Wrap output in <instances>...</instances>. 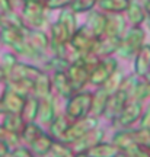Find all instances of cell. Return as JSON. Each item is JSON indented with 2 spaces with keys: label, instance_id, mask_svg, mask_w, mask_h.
I'll list each match as a JSON object with an SVG mask.
<instances>
[{
  "label": "cell",
  "instance_id": "31",
  "mask_svg": "<svg viewBox=\"0 0 150 157\" xmlns=\"http://www.w3.org/2000/svg\"><path fill=\"white\" fill-rule=\"evenodd\" d=\"M98 5L108 13H122L127 10L130 0H98Z\"/></svg>",
  "mask_w": 150,
  "mask_h": 157
},
{
  "label": "cell",
  "instance_id": "53",
  "mask_svg": "<svg viewBox=\"0 0 150 157\" xmlns=\"http://www.w3.org/2000/svg\"><path fill=\"white\" fill-rule=\"evenodd\" d=\"M0 25H2V16H0Z\"/></svg>",
  "mask_w": 150,
  "mask_h": 157
},
{
  "label": "cell",
  "instance_id": "45",
  "mask_svg": "<svg viewBox=\"0 0 150 157\" xmlns=\"http://www.w3.org/2000/svg\"><path fill=\"white\" fill-rule=\"evenodd\" d=\"M10 2H12V0H0V16L12 10Z\"/></svg>",
  "mask_w": 150,
  "mask_h": 157
},
{
  "label": "cell",
  "instance_id": "35",
  "mask_svg": "<svg viewBox=\"0 0 150 157\" xmlns=\"http://www.w3.org/2000/svg\"><path fill=\"white\" fill-rule=\"evenodd\" d=\"M0 26L2 28H26L23 25L22 17L19 16L18 13H15L13 10L2 15V25Z\"/></svg>",
  "mask_w": 150,
  "mask_h": 157
},
{
  "label": "cell",
  "instance_id": "20",
  "mask_svg": "<svg viewBox=\"0 0 150 157\" xmlns=\"http://www.w3.org/2000/svg\"><path fill=\"white\" fill-rule=\"evenodd\" d=\"M70 127L69 118L66 115H56L54 119L50 122V135L54 141H63L67 128Z\"/></svg>",
  "mask_w": 150,
  "mask_h": 157
},
{
  "label": "cell",
  "instance_id": "43",
  "mask_svg": "<svg viewBox=\"0 0 150 157\" xmlns=\"http://www.w3.org/2000/svg\"><path fill=\"white\" fill-rule=\"evenodd\" d=\"M16 57H15V54H9V52H6V54H3L2 56V60H0V66H2V68L6 71H9L15 64H16Z\"/></svg>",
  "mask_w": 150,
  "mask_h": 157
},
{
  "label": "cell",
  "instance_id": "54",
  "mask_svg": "<svg viewBox=\"0 0 150 157\" xmlns=\"http://www.w3.org/2000/svg\"><path fill=\"white\" fill-rule=\"evenodd\" d=\"M149 26H150V22H149Z\"/></svg>",
  "mask_w": 150,
  "mask_h": 157
},
{
  "label": "cell",
  "instance_id": "14",
  "mask_svg": "<svg viewBox=\"0 0 150 157\" xmlns=\"http://www.w3.org/2000/svg\"><path fill=\"white\" fill-rule=\"evenodd\" d=\"M2 106L3 111L7 113H21L22 112L23 103H25V98L19 96L18 93L12 92V90L6 89L2 95Z\"/></svg>",
  "mask_w": 150,
  "mask_h": 157
},
{
  "label": "cell",
  "instance_id": "13",
  "mask_svg": "<svg viewBox=\"0 0 150 157\" xmlns=\"http://www.w3.org/2000/svg\"><path fill=\"white\" fill-rule=\"evenodd\" d=\"M104 129L101 128H96L92 129L90 132H88L86 135H83L80 140H77L73 146H74V154H77V153H86L89 151L92 147H95L96 144H99V143H102V138H104Z\"/></svg>",
  "mask_w": 150,
  "mask_h": 157
},
{
  "label": "cell",
  "instance_id": "28",
  "mask_svg": "<svg viewBox=\"0 0 150 157\" xmlns=\"http://www.w3.org/2000/svg\"><path fill=\"white\" fill-rule=\"evenodd\" d=\"M89 157H117L120 154V148L109 143H99L86 151Z\"/></svg>",
  "mask_w": 150,
  "mask_h": 157
},
{
  "label": "cell",
  "instance_id": "9",
  "mask_svg": "<svg viewBox=\"0 0 150 157\" xmlns=\"http://www.w3.org/2000/svg\"><path fill=\"white\" fill-rule=\"evenodd\" d=\"M66 73L69 76V80L72 83V87L74 90V93L83 89L85 86H86V83H89V74H90L89 70L85 67V66H82L79 61L70 64Z\"/></svg>",
  "mask_w": 150,
  "mask_h": 157
},
{
  "label": "cell",
  "instance_id": "5",
  "mask_svg": "<svg viewBox=\"0 0 150 157\" xmlns=\"http://www.w3.org/2000/svg\"><path fill=\"white\" fill-rule=\"evenodd\" d=\"M118 70V61L114 57H104L101 58L99 64L90 71L89 74V83L93 86H102L112 74Z\"/></svg>",
  "mask_w": 150,
  "mask_h": 157
},
{
  "label": "cell",
  "instance_id": "39",
  "mask_svg": "<svg viewBox=\"0 0 150 157\" xmlns=\"http://www.w3.org/2000/svg\"><path fill=\"white\" fill-rule=\"evenodd\" d=\"M0 138L5 141V144L9 148H16V147H19V143H21V137H19V134H15V132H10V131H7V129L2 128L0 127Z\"/></svg>",
  "mask_w": 150,
  "mask_h": 157
},
{
  "label": "cell",
  "instance_id": "46",
  "mask_svg": "<svg viewBox=\"0 0 150 157\" xmlns=\"http://www.w3.org/2000/svg\"><path fill=\"white\" fill-rule=\"evenodd\" d=\"M10 153V148L5 144V141L0 138V157H6L7 154Z\"/></svg>",
  "mask_w": 150,
  "mask_h": 157
},
{
  "label": "cell",
  "instance_id": "18",
  "mask_svg": "<svg viewBox=\"0 0 150 157\" xmlns=\"http://www.w3.org/2000/svg\"><path fill=\"white\" fill-rule=\"evenodd\" d=\"M26 41L41 56L50 48V38L42 31H28L26 32Z\"/></svg>",
  "mask_w": 150,
  "mask_h": 157
},
{
  "label": "cell",
  "instance_id": "51",
  "mask_svg": "<svg viewBox=\"0 0 150 157\" xmlns=\"http://www.w3.org/2000/svg\"><path fill=\"white\" fill-rule=\"evenodd\" d=\"M144 78H146V82H150V70L147 71V74L144 76Z\"/></svg>",
  "mask_w": 150,
  "mask_h": 157
},
{
  "label": "cell",
  "instance_id": "38",
  "mask_svg": "<svg viewBox=\"0 0 150 157\" xmlns=\"http://www.w3.org/2000/svg\"><path fill=\"white\" fill-rule=\"evenodd\" d=\"M51 154L53 157H74V151L64 141H54V144L51 147Z\"/></svg>",
  "mask_w": 150,
  "mask_h": 157
},
{
  "label": "cell",
  "instance_id": "6",
  "mask_svg": "<svg viewBox=\"0 0 150 157\" xmlns=\"http://www.w3.org/2000/svg\"><path fill=\"white\" fill-rule=\"evenodd\" d=\"M95 41H96V38L92 35V32L88 29V26H80L72 35V38H70L69 42L80 54H86V52H92Z\"/></svg>",
  "mask_w": 150,
  "mask_h": 157
},
{
  "label": "cell",
  "instance_id": "3",
  "mask_svg": "<svg viewBox=\"0 0 150 157\" xmlns=\"http://www.w3.org/2000/svg\"><path fill=\"white\" fill-rule=\"evenodd\" d=\"M144 36V31L140 26H133L128 31V34L124 38H121L120 48L117 50L118 56H121L122 58H131L133 56H136L137 51L143 47Z\"/></svg>",
  "mask_w": 150,
  "mask_h": 157
},
{
  "label": "cell",
  "instance_id": "23",
  "mask_svg": "<svg viewBox=\"0 0 150 157\" xmlns=\"http://www.w3.org/2000/svg\"><path fill=\"white\" fill-rule=\"evenodd\" d=\"M51 78L47 74L41 73L38 77L34 80V90H32V96H35L37 99H44L47 96L51 95Z\"/></svg>",
  "mask_w": 150,
  "mask_h": 157
},
{
  "label": "cell",
  "instance_id": "47",
  "mask_svg": "<svg viewBox=\"0 0 150 157\" xmlns=\"http://www.w3.org/2000/svg\"><path fill=\"white\" fill-rule=\"evenodd\" d=\"M128 157H150V153L147 151V150H137L136 153H133L131 156H128Z\"/></svg>",
  "mask_w": 150,
  "mask_h": 157
},
{
  "label": "cell",
  "instance_id": "34",
  "mask_svg": "<svg viewBox=\"0 0 150 157\" xmlns=\"http://www.w3.org/2000/svg\"><path fill=\"white\" fill-rule=\"evenodd\" d=\"M122 80H124V74H122V71L117 70V71L112 74L111 77L108 78V80H106V82L102 84L101 87L105 90L106 93L114 95L115 92H118V89H120V86H121V83H122Z\"/></svg>",
  "mask_w": 150,
  "mask_h": 157
},
{
  "label": "cell",
  "instance_id": "29",
  "mask_svg": "<svg viewBox=\"0 0 150 157\" xmlns=\"http://www.w3.org/2000/svg\"><path fill=\"white\" fill-rule=\"evenodd\" d=\"M127 16L128 21L133 23L134 26H140L146 19V12L137 0H130V5L127 7Z\"/></svg>",
  "mask_w": 150,
  "mask_h": 157
},
{
  "label": "cell",
  "instance_id": "7",
  "mask_svg": "<svg viewBox=\"0 0 150 157\" xmlns=\"http://www.w3.org/2000/svg\"><path fill=\"white\" fill-rule=\"evenodd\" d=\"M42 73V70H39L38 67H34L29 64H23V63H16L13 67L6 71V80L9 82H15V80H29L34 82Z\"/></svg>",
  "mask_w": 150,
  "mask_h": 157
},
{
  "label": "cell",
  "instance_id": "33",
  "mask_svg": "<svg viewBox=\"0 0 150 157\" xmlns=\"http://www.w3.org/2000/svg\"><path fill=\"white\" fill-rule=\"evenodd\" d=\"M41 134H42V129L39 128L37 124L29 122V124H25V127H23L22 132L19 134V137H21V140L23 143H26L28 146H31Z\"/></svg>",
  "mask_w": 150,
  "mask_h": 157
},
{
  "label": "cell",
  "instance_id": "16",
  "mask_svg": "<svg viewBox=\"0 0 150 157\" xmlns=\"http://www.w3.org/2000/svg\"><path fill=\"white\" fill-rule=\"evenodd\" d=\"M88 29H89L95 38H101L105 35L106 29V15L102 12H95L90 10V15L88 17Z\"/></svg>",
  "mask_w": 150,
  "mask_h": 157
},
{
  "label": "cell",
  "instance_id": "40",
  "mask_svg": "<svg viewBox=\"0 0 150 157\" xmlns=\"http://www.w3.org/2000/svg\"><path fill=\"white\" fill-rule=\"evenodd\" d=\"M96 3L98 0H73L70 5V10L74 13H83V12L92 10Z\"/></svg>",
  "mask_w": 150,
  "mask_h": 157
},
{
  "label": "cell",
  "instance_id": "44",
  "mask_svg": "<svg viewBox=\"0 0 150 157\" xmlns=\"http://www.w3.org/2000/svg\"><path fill=\"white\" fill-rule=\"evenodd\" d=\"M141 128L150 129V103L146 109V112H143V115H141Z\"/></svg>",
  "mask_w": 150,
  "mask_h": 157
},
{
  "label": "cell",
  "instance_id": "26",
  "mask_svg": "<svg viewBox=\"0 0 150 157\" xmlns=\"http://www.w3.org/2000/svg\"><path fill=\"white\" fill-rule=\"evenodd\" d=\"M38 112H39V99H37L35 96H29L25 99V103H23L22 108V115L23 121L26 124L34 122L37 118H38Z\"/></svg>",
  "mask_w": 150,
  "mask_h": 157
},
{
  "label": "cell",
  "instance_id": "27",
  "mask_svg": "<svg viewBox=\"0 0 150 157\" xmlns=\"http://www.w3.org/2000/svg\"><path fill=\"white\" fill-rule=\"evenodd\" d=\"M109 96L111 95H109V93H106L102 87H99L98 92L92 95V108H90V113H89L90 117L98 118V117L102 115V112H104V109H105V105H106V102H108V98H109Z\"/></svg>",
  "mask_w": 150,
  "mask_h": 157
},
{
  "label": "cell",
  "instance_id": "24",
  "mask_svg": "<svg viewBox=\"0 0 150 157\" xmlns=\"http://www.w3.org/2000/svg\"><path fill=\"white\" fill-rule=\"evenodd\" d=\"M53 144H54L53 137L42 132V134L39 135L38 138L29 146V150H31V153L35 154V156H47V154L51 151Z\"/></svg>",
  "mask_w": 150,
  "mask_h": 157
},
{
  "label": "cell",
  "instance_id": "37",
  "mask_svg": "<svg viewBox=\"0 0 150 157\" xmlns=\"http://www.w3.org/2000/svg\"><path fill=\"white\" fill-rule=\"evenodd\" d=\"M133 137L136 144L141 148V150H147L150 151V129L140 128L133 131Z\"/></svg>",
  "mask_w": 150,
  "mask_h": 157
},
{
  "label": "cell",
  "instance_id": "15",
  "mask_svg": "<svg viewBox=\"0 0 150 157\" xmlns=\"http://www.w3.org/2000/svg\"><path fill=\"white\" fill-rule=\"evenodd\" d=\"M51 86L56 89V92L61 98L69 99L70 96L74 93V90L72 87V83L69 80L66 71H54L53 77H51Z\"/></svg>",
  "mask_w": 150,
  "mask_h": 157
},
{
  "label": "cell",
  "instance_id": "25",
  "mask_svg": "<svg viewBox=\"0 0 150 157\" xmlns=\"http://www.w3.org/2000/svg\"><path fill=\"white\" fill-rule=\"evenodd\" d=\"M28 28H2L0 32V41L6 45H15L16 42L22 41L26 36Z\"/></svg>",
  "mask_w": 150,
  "mask_h": 157
},
{
  "label": "cell",
  "instance_id": "21",
  "mask_svg": "<svg viewBox=\"0 0 150 157\" xmlns=\"http://www.w3.org/2000/svg\"><path fill=\"white\" fill-rule=\"evenodd\" d=\"M54 117H56V105H54L53 95H50L39 101L38 118L41 121V124H48L50 125V122L54 119Z\"/></svg>",
  "mask_w": 150,
  "mask_h": 157
},
{
  "label": "cell",
  "instance_id": "17",
  "mask_svg": "<svg viewBox=\"0 0 150 157\" xmlns=\"http://www.w3.org/2000/svg\"><path fill=\"white\" fill-rule=\"evenodd\" d=\"M150 70V45H143L137 54L134 61V71L139 77H144Z\"/></svg>",
  "mask_w": 150,
  "mask_h": 157
},
{
  "label": "cell",
  "instance_id": "11",
  "mask_svg": "<svg viewBox=\"0 0 150 157\" xmlns=\"http://www.w3.org/2000/svg\"><path fill=\"white\" fill-rule=\"evenodd\" d=\"M120 44H121V38L104 35L101 38H96L92 52H95L96 56H99L101 58L102 57H109L111 54L117 52V50L120 48Z\"/></svg>",
  "mask_w": 150,
  "mask_h": 157
},
{
  "label": "cell",
  "instance_id": "42",
  "mask_svg": "<svg viewBox=\"0 0 150 157\" xmlns=\"http://www.w3.org/2000/svg\"><path fill=\"white\" fill-rule=\"evenodd\" d=\"M73 0H44V5L48 10H54V9H64V7H70Z\"/></svg>",
  "mask_w": 150,
  "mask_h": 157
},
{
  "label": "cell",
  "instance_id": "1",
  "mask_svg": "<svg viewBox=\"0 0 150 157\" xmlns=\"http://www.w3.org/2000/svg\"><path fill=\"white\" fill-rule=\"evenodd\" d=\"M92 108V93L89 92H76L69 98L66 106V117L69 119H80L88 117Z\"/></svg>",
  "mask_w": 150,
  "mask_h": 157
},
{
  "label": "cell",
  "instance_id": "2",
  "mask_svg": "<svg viewBox=\"0 0 150 157\" xmlns=\"http://www.w3.org/2000/svg\"><path fill=\"white\" fill-rule=\"evenodd\" d=\"M47 7L44 2H23L22 21L26 28H41L47 21Z\"/></svg>",
  "mask_w": 150,
  "mask_h": 157
},
{
  "label": "cell",
  "instance_id": "22",
  "mask_svg": "<svg viewBox=\"0 0 150 157\" xmlns=\"http://www.w3.org/2000/svg\"><path fill=\"white\" fill-rule=\"evenodd\" d=\"M25 121L21 113H3V119H2V128L7 129L10 132H15V134H21L22 132L23 127H25Z\"/></svg>",
  "mask_w": 150,
  "mask_h": 157
},
{
  "label": "cell",
  "instance_id": "36",
  "mask_svg": "<svg viewBox=\"0 0 150 157\" xmlns=\"http://www.w3.org/2000/svg\"><path fill=\"white\" fill-rule=\"evenodd\" d=\"M137 77H139V76H137ZM137 77H136V76H128V77H125L122 80L120 89H118V92H121L122 95H125V98H127L128 101L133 98L134 92L137 89V84H139V82H140Z\"/></svg>",
  "mask_w": 150,
  "mask_h": 157
},
{
  "label": "cell",
  "instance_id": "12",
  "mask_svg": "<svg viewBox=\"0 0 150 157\" xmlns=\"http://www.w3.org/2000/svg\"><path fill=\"white\" fill-rule=\"evenodd\" d=\"M112 144L120 148V151L125 153L127 156H131L133 153L140 150V147L136 144L133 137V131L130 129H124V131H118L117 134L112 137Z\"/></svg>",
  "mask_w": 150,
  "mask_h": 157
},
{
  "label": "cell",
  "instance_id": "50",
  "mask_svg": "<svg viewBox=\"0 0 150 157\" xmlns=\"http://www.w3.org/2000/svg\"><path fill=\"white\" fill-rule=\"evenodd\" d=\"M74 157H89L86 153H77V154H74Z\"/></svg>",
  "mask_w": 150,
  "mask_h": 157
},
{
  "label": "cell",
  "instance_id": "30",
  "mask_svg": "<svg viewBox=\"0 0 150 157\" xmlns=\"http://www.w3.org/2000/svg\"><path fill=\"white\" fill-rule=\"evenodd\" d=\"M6 89L12 90L18 93L22 98H29L32 96V90H34V82H29V80H15V82H7V87Z\"/></svg>",
  "mask_w": 150,
  "mask_h": 157
},
{
  "label": "cell",
  "instance_id": "48",
  "mask_svg": "<svg viewBox=\"0 0 150 157\" xmlns=\"http://www.w3.org/2000/svg\"><path fill=\"white\" fill-rule=\"evenodd\" d=\"M141 6H143V9H144L146 15L150 17V0H141Z\"/></svg>",
  "mask_w": 150,
  "mask_h": 157
},
{
  "label": "cell",
  "instance_id": "8",
  "mask_svg": "<svg viewBox=\"0 0 150 157\" xmlns=\"http://www.w3.org/2000/svg\"><path fill=\"white\" fill-rule=\"evenodd\" d=\"M141 115H143V105H141V102L130 101L125 103V106L121 111L120 117L114 122H117L122 128H127L130 125H133L137 119H140Z\"/></svg>",
  "mask_w": 150,
  "mask_h": 157
},
{
  "label": "cell",
  "instance_id": "4",
  "mask_svg": "<svg viewBox=\"0 0 150 157\" xmlns=\"http://www.w3.org/2000/svg\"><path fill=\"white\" fill-rule=\"evenodd\" d=\"M96 125H98V118L90 117V115H88V117H85V118H80V119H76L67 128L66 134L63 137V141L67 143V144H74L83 135H86L92 129L96 128Z\"/></svg>",
  "mask_w": 150,
  "mask_h": 157
},
{
  "label": "cell",
  "instance_id": "32",
  "mask_svg": "<svg viewBox=\"0 0 150 157\" xmlns=\"http://www.w3.org/2000/svg\"><path fill=\"white\" fill-rule=\"evenodd\" d=\"M58 22L64 26V28L69 31V34L72 36L74 32H76V29H77V21H76V13L72 12L70 9H63L60 13V16H58Z\"/></svg>",
  "mask_w": 150,
  "mask_h": 157
},
{
  "label": "cell",
  "instance_id": "41",
  "mask_svg": "<svg viewBox=\"0 0 150 157\" xmlns=\"http://www.w3.org/2000/svg\"><path fill=\"white\" fill-rule=\"evenodd\" d=\"M99 61H101V57L96 56L95 52H86V54H82V57L79 58V63L88 68L89 73L96 67V66H98V64H99Z\"/></svg>",
  "mask_w": 150,
  "mask_h": 157
},
{
  "label": "cell",
  "instance_id": "10",
  "mask_svg": "<svg viewBox=\"0 0 150 157\" xmlns=\"http://www.w3.org/2000/svg\"><path fill=\"white\" fill-rule=\"evenodd\" d=\"M127 102H128V99L125 98V95H122L121 92H115L114 95H111L108 98V102H106L105 109H104L102 115L106 119H109V121H115L120 117V113L124 109Z\"/></svg>",
  "mask_w": 150,
  "mask_h": 157
},
{
  "label": "cell",
  "instance_id": "52",
  "mask_svg": "<svg viewBox=\"0 0 150 157\" xmlns=\"http://www.w3.org/2000/svg\"><path fill=\"white\" fill-rule=\"evenodd\" d=\"M23 2H44V0H23Z\"/></svg>",
  "mask_w": 150,
  "mask_h": 157
},
{
  "label": "cell",
  "instance_id": "19",
  "mask_svg": "<svg viewBox=\"0 0 150 157\" xmlns=\"http://www.w3.org/2000/svg\"><path fill=\"white\" fill-rule=\"evenodd\" d=\"M124 29H125V19L121 16V13H111L109 16H106V36L121 38Z\"/></svg>",
  "mask_w": 150,
  "mask_h": 157
},
{
  "label": "cell",
  "instance_id": "49",
  "mask_svg": "<svg viewBox=\"0 0 150 157\" xmlns=\"http://www.w3.org/2000/svg\"><path fill=\"white\" fill-rule=\"evenodd\" d=\"M5 78H6V73H5V70L2 68V66H0V82L5 80Z\"/></svg>",
  "mask_w": 150,
  "mask_h": 157
}]
</instances>
